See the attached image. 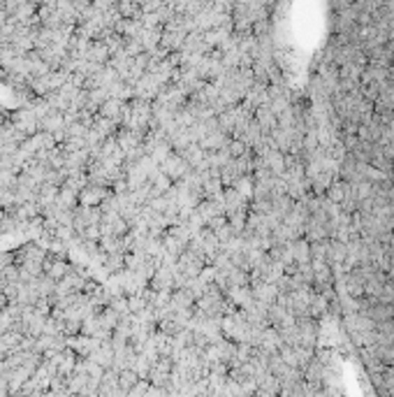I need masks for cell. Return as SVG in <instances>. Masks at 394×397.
I'll return each instance as SVG.
<instances>
[{"instance_id":"obj_1","label":"cell","mask_w":394,"mask_h":397,"mask_svg":"<svg viewBox=\"0 0 394 397\" xmlns=\"http://www.w3.org/2000/svg\"><path fill=\"white\" fill-rule=\"evenodd\" d=\"M135 381H137V376H135V374H132L130 370H128V372H123V374H121V386H123V388H128V386H132Z\"/></svg>"}]
</instances>
